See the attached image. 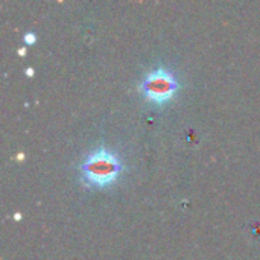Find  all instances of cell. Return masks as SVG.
Wrapping results in <instances>:
<instances>
[{
  "label": "cell",
  "mask_w": 260,
  "mask_h": 260,
  "mask_svg": "<svg viewBox=\"0 0 260 260\" xmlns=\"http://www.w3.org/2000/svg\"><path fill=\"white\" fill-rule=\"evenodd\" d=\"M123 165L116 152L107 148L94 149L79 165L81 181L87 187L107 189L116 184L122 175Z\"/></svg>",
  "instance_id": "cell-1"
},
{
  "label": "cell",
  "mask_w": 260,
  "mask_h": 260,
  "mask_svg": "<svg viewBox=\"0 0 260 260\" xmlns=\"http://www.w3.org/2000/svg\"><path fill=\"white\" fill-rule=\"evenodd\" d=\"M178 88L177 76L166 67H155L149 70L139 84L142 96L154 105H165L172 101Z\"/></svg>",
  "instance_id": "cell-2"
},
{
  "label": "cell",
  "mask_w": 260,
  "mask_h": 260,
  "mask_svg": "<svg viewBox=\"0 0 260 260\" xmlns=\"http://www.w3.org/2000/svg\"><path fill=\"white\" fill-rule=\"evenodd\" d=\"M23 41H24L26 44H34V43L37 41V34H34V32H26V34L23 35Z\"/></svg>",
  "instance_id": "cell-3"
},
{
  "label": "cell",
  "mask_w": 260,
  "mask_h": 260,
  "mask_svg": "<svg viewBox=\"0 0 260 260\" xmlns=\"http://www.w3.org/2000/svg\"><path fill=\"white\" fill-rule=\"evenodd\" d=\"M24 73H26L27 76H34V69H32V67H27V69L24 70Z\"/></svg>",
  "instance_id": "cell-4"
},
{
  "label": "cell",
  "mask_w": 260,
  "mask_h": 260,
  "mask_svg": "<svg viewBox=\"0 0 260 260\" xmlns=\"http://www.w3.org/2000/svg\"><path fill=\"white\" fill-rule=\"evenodd\" d=\"M24 53H26V50H23V47H21V49L18 50V55H24Z\"/></svg>",
  "instance_id": "cell-5"
}]
</instances>
